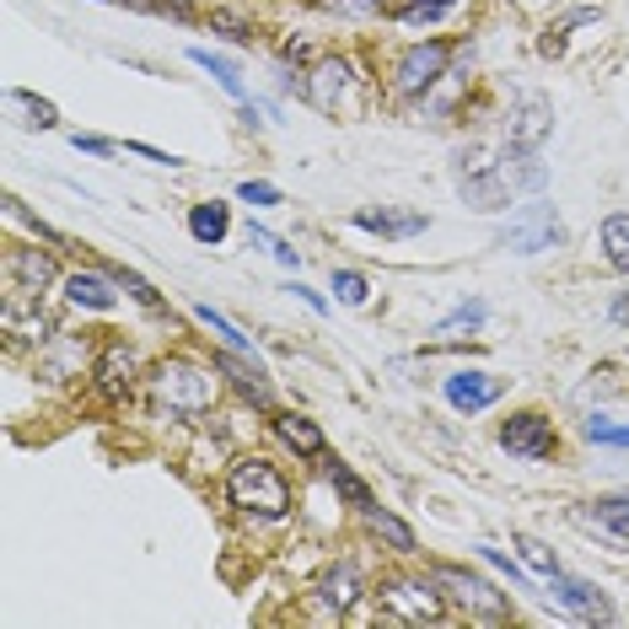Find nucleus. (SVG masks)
<instances>
[{"instance_id": "f257e3e1", "label": "nucleus", "mask_w": 629, "mask_h": 629, "mask_svg": "<svg viewBox=\"0 0 629 629\" xmlns=\"http://www.w3.org/2000/svg\"><path fill=\"white\" fill-rule=\"evenodd\" d=\"M151 398L172 419H200L215 404V377L205 366H194V361H162L151 372Z\"/></svg>"}, {"instance_id": "f03ea898", "label": "nucleus", "mask_w": 629, "mask_h": 629, "mask_svg": "<svg viewBox=\"0 0 629 629\" xmlns=\"http://www.w3.org/2000/svg\"><path fill=\"white\" fill-rule=\"evenodd\" d=\"M226 495H232V505L258 511V516H286V505H291L286 479H280V473H275L264 458L237 462V468H232V479H226Z\"/></svg>"}, {"instance_id": "7ed1b4c3", "label": "nucleus", "mask_w": 629, "mask_h": 629, "mask_svg": "<svg viewBox=\"0 0 629 629\" xmlns=\"http://www.w3.org/2000/svg\"><path fill=\"white\" fill-rule=\"evenodd\" d=\"M436 587H447V597L468 608V619H479V625H505V597L484 576H473V571H462V565H436Z\"/></svg>"}, {"instance_id": "20e7f679", "label": "nucleus", "mask_w": 629, "mask_h": 629, "mask_svg": "<svg viewBox=\"0 0 629 629\" xmlns=\"http://www.w3.org/2000/svg\"><path fill=\"white\" fill-rule=\"evenodd\" d=\"M505 253H544V248H559L565 243V226H559V215L554 205H522L511 221L501 226V237H495Z\"/></svg>"}, {"instance_id": "39448f33", "label": "nucleus", "mask_w": 629, "mask_h": 629, "mask_svg": "<svg viewBox=\"0 0 629 629\" xmlns=\"http://www.w3.org/2000/svg\"><path fill=\"white\" fill-rule=\"evenodd\" d=\"M382 619H393V625H436L441 619V591L419 587V582H387L382 587Z\"/></svg>"}, {"instance_id": "423d86ee", "label": "nucleus", "mask_w": 629, "mask_h": 629, "mask_svg": "<svg viewBox=\"0 0 629 629\" xmlns=\"http://www.w3.org/2000/svg\"><path fill=\"white\" fill-rule=\"evenodd\" d=\"M458 189H462V200H468V205H473V210H490V215H495V210H505V205H511V194H516V189L505 183L501 162H479V157H473V162L462 157Z\"/></svg>"}, {"instance_id": "0eeeda50", "label": "nucleus", "mask_w": 629, "mask_h": 629, "mask_svg": "<svg viewBox=\"0 0 629 629\" xmlns=\"http://www.w3.org/2000/svg\"><path fill=\"white\" fill-rule=\"evenodd\" d=\"M447 60H452V43H415L398 60V92L404 97H425L430 86L447 76Z\"/></svg>"}, {"instance_id": "6e6552de", "label": "nucleus", "mask_w": 629, "mask_h": 629, "mask_svg": "<svg viewBox=\"0 0 629 629\" xmlns=\"http://www.w3.org/2000/svg\"><path fill=\"white\" fill-rule=\"evenodd\" d=\"M501 447L511 452V458H527V462H544L554 458V425H548L544 415H511L501 425Z\"/></svg>"}, {"instance_id": "1a4fd4ad", "label": "nucleus", "mask_w": 629, "mask_h": 629, "mask_svg": "<svg viewBox=\"0 0 629 629\" xmlns=\"http://www.w3.org/2000/svg\"><path fill=\"white\" fill-rule=\"evenodd\" d=\"M548 582H554V597H559V603H565L576 619H587V625H614V603L591 587V582H582V576H565V571H554Z\"/></svg>"}, {"instance_id": "9d476101", "label": "nucleus", "mask_w": 629, "mask_h": 629, "mask_svg": "<svg viewBox=\"0 0 629 629\" xmlns=\"http://www.w3.org/2000/svg\"><path fill=\"white\" fill-rule=\"evenodd\" d=\"M49 280H54V258H49V253H39V248H11L6 253V286H11V301L39 296Z\"/></svg>"}, {"instance_id": "9b49d317", "label": "nucleus", "mask_w": 629, "mask_h": 629, "mask_svg": "<svg viewBox=\"0 0 629 629\" xmlns=\"http://www.w3.org/2000/svg\"><path fill=\"white\" fill-rule=\"evenodd\" d=\"M501 398V377H490V372H452L447 377V404L458 409V415H479V409H490Z\"/></svg>"}, {"instance_id": "f8f14e48", "label": "nucleus", "mask_w": 629, "mask_h": 629, "mask_svg": "<svg viewBox=\"0 0 629 629\" xmlns=\"http://www.w3.org/2000/svg\"><path fill=\"white\" fill-rule=\"evenodd\" d=\"M554 129V108H548L539 92H527L516 108H511V146H544V135Z\"/></svg>"}, {"instance_id": "ddd939ff", "label": "nucleus", "mask_w": 629, "mask_h": 629, "mask_svg": "<svg viewBox=\"0 0 629 629\" xmlns=\"http://www.w3.org/2000/svg\"><path fill=\"white\" fill-rule=\"evenodd\" d=\"M355 226L372 237H419L430 221L419 210H355Z\"/></svg>"}, {"instance_id": "4468645a", "label": "nucleus", "mask_w": 629, "mask_h": 629, "mask_svg": "<svg viewBox=\"0 0 629 629\" xmlns=\"http://www.w3.org/2000/svg\"><path fill=\"white\" fill-rule=\"evenodd\" d=\"M119 280H103L97 269H76L71 280H65V291H71V301L76 307H92V312H108L114 301H119V291H114Z\"/></svg>"}, {"instance_id": "2eb2a0df", "label": "nucleus", "mask_w": 629, "mask_h": 629, "mask_svg": "<svg viewBox=\"0 0 629 629\" xmlns=\"http://www.w3.org/2000/svg\"><path fill=\"white\" fill-rule=\"evenodd\" d=\"M97 382L108 387V393H129V382H135V350L129 344H103V355H97Z\"/></svg>"}, {"instance_id": "dca6fc26", "label": "nucleus", "mask_w": 629, "mask_h": 629, "mask_svg": "<svg viewBox=\"0 0 629 629\" xmlns=\"http://www.w3.org/2000/svg\"><path fill=\"white\" fill-rule=\"evenodd\" d=\"M501 172H505V183H511V189H544V178H548V168L539 162V151H533V146H511V151H505V162H501Z\"/></svg>"}, {"instance_id": "f3484780", "label": "nucleus", "mask_w": 629, "mask_h": 629, "mask_svg": "<svg viewBox=\"0 0 629 629\" xmlns=\"http://www.w3.org/2000/svg\"><path fill=\"white\" fill-rule=\"evenodd\" d=\"M323 603H329V608H339V614H344V608H355V597H361V565H355V559H344V565H334V571H329V576H323Z\"/></svg>"}, {"instance_id": "a211bd4d", "label": "nucleus", "mask_w": 629, "mask_h": 629, "mask_svg": "<svg viewBox=\"0 0 629 629\" xmlns=\"http://www.w3.org/2000/svg\"><path fill=\"white\" fill-rule=\"evenodd\" d=\"M344 76H350V65H344V60H323V65L312 71V82H307V97H312L323 114H334L339 92H344Z\"/></svg>"}, {"instance_id": "6ab92c4d", "label": "nucleus", "mask_w": 629, "mask_h": 629, "mask_svg": "<svg viewBox=\"0 0 629 629\" xmlns=\"http://www.w3.org/2000/svg\"><path fill=\"white\" fill-rule=\"evenodd\" d=\"M275 430H280V441H286V447H296L301 458H323V430H318L312 419L280 415V419H275Z\"/></svg>"}, {"instance_id": "aec40b11", "label": "nucleus", "mask_w": 629, "mask_h": 629, "mask_svg": "<svg viewBox=\"0 0 629 629\" xmlns=\"http://www.w3.org/2000/svg\"><path fill=\"white\" fill-rule=\"evenodd\" d=\"M6 108H11V114H22L17 125H28V129H54V125H60L54 103H43V97H33V92H6Z\"/></svg>"}, {"instance_id": "412c9836", "label": "nucleus", "mask_w": 629, "mask_h": 629, "mask_svg": "<svg viewBox=\"0 0 629 629\" xmlns=\"http://www.w3.org/2000/svg\"><path fill=\"white\" fill-rule=\"evenodd\" d=\"M221 372L237 382L253 404H264V398H269V382H264V366H258V361H237V350H232V355H221Z\"/></svg>"}, {"instance_id": "4be33fe9", "label": "nucleus", "mask_w": 629, "mask_h": 629, "mask_svg": "<svg viewBox=\"0 0 629 629\" xmlns=\"http://www.w3.org/2000/svg\"><path fill=\"white\" fill-rule=\"evenodd\" d=\"M452 6H458V0H387V11H393L398 22H409V28H425V22L452 17Z\"/></svg>"}, {"instance_id": "5701e85b", "label": "nucleus", "mask_w": 629, "mask_h": 629, "mask_svg": "<svg viewBox=\"0 0 629 629\" xmlns=\"http://www.w3.org/2000/svg\"><path fill=\"white\" fill-rule=\"evenodd\" d=\"M226 226H232V215H226V205H215V200H210V205L189 210V232H194L200 243H210V248L226 237Z\"/></svg>"}, {"instance_id": "b1692460", "label": "nucleus", "mask_w": 629, "mask_h": 629, "mask_svg": "<svg viewBox=\"0 0 629 629\" xmlns=\"http://www.w3.org/2000/svg\"><path fill=\"white\" fill-rule=\"evenodd\" d=\"M603 258L614 269H629V215H608L603 221Z\"/></svg>"}, {"instance_id": "393cba45", "label": "nucleus", "mask_w": 629, "mask_h": 629, "mask_svg": "<svg viewBox=\"0 0 629 629\" xmlns=\"http://www.w3.org/2000/svg\"><path fill=\"white\" fill-rule=\"evenodd\" d=\"M189 60H194L200 71H210V76L226 86L232 97H243V76H237V65H232V60H221V54H210V49H189Z\"/></svg>"}, {"instance_id": "a878e982", "label": "nucleus", "mask_w": 629, "mask_h": 629, "mask_svg": "<svg viewBox=\"0 0 629 629\" xmlns=\"http://www.w3.org/2000/svg\"><path fill=\"white\" fill-rule=\"evenodd\" d=\"M591 511H597V522L608 527V533H619L629 544V490L625 495H603V501H591Z\"/></svg>"}, {"instance_id": "bb28decb", "label": "nucleus", "mask_w": 629, "mask_h": 629, "mask_svg": "<svg viewBox=\"0 0 629 629\" xmlns=\"http://www.w3.org/2000/svg\"><path fill=\"white\" fill-rule=\"evenodd\" d=\"M210 28H221L226 39H248V33H253V17L243 11V6H215V11H210Z\"/></svg>"}, {"instance_id": "cd10ccee", "label": "nucleus", "mask_w": 629, "mask_h": 629, "mask_svg": "<svg viewBox=\"0 0 629 629\" xmlns=\"http://www.w3.org/2000/svg\"><path fill=\"white\" fill-rule=\"evenodd\" d=\"M329 479H334V490H339V495H344L350 505H361V511H372V505H377V501H372V490H366V484H361L350 468H339V462H334V468H329Z\"/></svg>"}, {"instance_id": "c85d7f7f", "label": "nucleus", "mask_w": 629, "mask_h": 629, "mask_svg": "<svg viewBox=\"0 0 629 629\" xmlns=\"http://www.w3.org/2000/svg\"><path fill=\"white\" fill-rule=\"evenodd\" d=\"M366 516H372V527H377V533H382V539H387L393 548H404V554L415 548V533H409V527H404L398 516H387V511H377V505H372Z\"/></svg>"}, {"instance_id": "c756f323", "label": "nucleus", "mask_w": 629, "mask_h": 629, "mask_svg": "<svg viewBox=\"0 0 629 629\" xmlns=\"http://www.w3.org/2000/svg\"><path fill=\"white\" fill-rule=\"evenodd\" d=\"M479 323H484V301H462V307L452 312V318H441V323H436V334H441V339H452L458 329H479Z\"/></svg>"}, {"instance_id": "7c9ffc66", "label": "nucleus", "mask_w": 629, "mask_h": 629, "mask_svg": "<svg viewBox=\"0 0 629 629\" xmlns=\"http://www.w3.org/2000/svg\"><path fill=\"white\" fill-rule=\"evenodd\" d=\"M200 323H205L210 334H221V344H226V350H253V339H248V334H237V329H232V323H226V318H221L215 307H200Z\"/></svg>"}, {"instance_id": "2f4dec72", "label": "nucleus", "mask_w": 629, "mask_h": 629, "mask_svg": "<svg viewBox=\"0 0 629 629\" xmlns=\"http://www.w3.org/2000/svg\"><path fill=\"white\" fill-rule=\"evenodd\" d=\"M114 280H119V286H125V291L135 296L140 307H151V312H162V296L151 291V280H140L135 269H125V264H119V269H114Z\"/></svg>"}, {"instance_id": "473e14b6", "label": "nucleus", "mask_w": 629, "mask_h": 629, "mask_svg": "<svg viewBox=\"0 0 629 629\" xmlns=\"http://www.w3.org/2000/svg\"><path fill=\"white\" fill-rule=\"evenodd\" d=\"M334 291H339V301L361 307V301L372 296V286H366V275H355V269H334Z\"/></svg>"}, {"instance_id": "72a5a7b5", "label": "nucleus", "mask_w": 629, "mask_h": 629, "mask_svg": "<svg viewBox=\"0 0 629 629\" xmlns=\"http://www.w3.org/2000/svg\"><path fill=\"white\" fill-rule=\"evenodd\" d=\"M516 548H522V559H527L533 571H544V576H554V571H559V559H554V548H548V544H539V539H527V533H522V539H516Z\"/></svg>"}, {"instance_id": "f704fd0d", "label": "nucleus", "mask_w": 629, "mask_h": 629, "mask_svg": "<svg viewBox=\"0 0 629 629\" xmlns=\"http://www.w3.org/2000/svg\"><path fill=\"white\" fill-rule=\"evenodd\" d=\"M323 11H334V17H377V11H387V0H318Z\"/></svg>"}, {"instance_id": "c9c22d12", "label": "nucleus", "mask_w": 629, "mask_h": 629, "mask_svg": "<svg viewBox=\"0 0 629 629\" xmlns=\"http://www.w3.org/2000/svg\"><path fill=\"white\" fill-rule=\"evenodd\" d=\"M587 436L591 441H603V447H629V425H608L603 415L587 419Z\"/></svg>"}, {"instance_id": "e433bc0d", "label": "nucleus", "mask_w": 629, "mask_h": 629, "mask_svg": "<svg viewBox=\"0 0 629 629\" xmlns=\"http://www.w3.org/2000/svg\"><path fill=\"white\" fill-rule=\"evenodd\" d=\"M237 194H243L248 205H280V189H275V183H264V178H248Z\"/></svg>"}, {"instance_id": "4c0bfd02", "label": "nucleus", "mask_w": 629, "mask_h": 629, "mask_svg": "<svg viewBox=\"0 0 629 629\" xmlns=\"http://www.w3.org/2000/svg\"><path fill=\"white\" fill-rule=\"evenodd\" d=\"M248 237H253V243H258V248H269V253H275V258H280V264H296V248H286V243H280V237H269V232H264V226H248Z\"/></svg>"}, {"instance_id": "58836bf2", "label": "nucleus", "mask_w": 629, "mask_h": 629, "mask_svg": "<svg viewBox=\"0 0 629 629\" xmlns=\"http://www.w3.org/2000/svg\"><path fill=\"white\" fill-rule=\"evenodd\" d=\"M479 554H484V559H490V565H495V571H501V576H511V582H516V587H527V576H522V571H516V565H511V559H505L501 548L479 544Z\"/></svg>"}, {"instance_id": "ea45409f", "label": "nucleus", "mask_w": 629, "mask_h": 629, "mask_svg": "<svg viewBox=\"0 0 629 629\" xmlns=\"http://www.w3.org/2000/svg\"><path fill=\"white\" fill-rule=\"evenodd\" d=\"M71 146L86 151V157H108L114 151V140H103V135H71Z\"/></svg>"}, {"instance_id": "a19ab883", "label": "nucleus", "mask_w": 629, "mask_h": 629, "mask_svg": "<svg viewBox=\"0 0 629 629\" xmlns=\"http://www.w3.org/2000/svg\"><path fill=\"white\" fill-rule=\"evenodd\" d=\"M129 151H140L146 162H162V168H183V157H168V151H157V146H140V140H129Z\"/></svg>"}, {"instance_id": "79ce46f5", "label": "nucleus", "mask_w": 629, "mask_h": 629, "mask_svg": "<svg viewBox=\"0 0 629 629\" xmlns=\"http://www.w3.org/2000/svg\"><path fill=\"white\" fill-rule=\"evenodd\" d=\"M280 54H286V60H307V54H312V43H307V39H286Z\"/></svg>"}, {"instance_id": "37998d69", "label": "nucleus", "mask_w": 629, "mask_h": 629, "mask_svg": "<svg viewBox=\"0 0 629 629\" xmlns=\"http://www.w3.org/2000/svg\"><path fill=\"white\" fill-rule=\"evenodd\" d=\"M296 296H301V301H307V307H312V312H329V301H323V296L318 291H307V286H291Z\"/></svg>"}, {"instance_id": "c03bdc74", "label": "nucleus", "mask_w": 629, "mask_h": 629, "mask_svg": "<svg viewBox=\"0 0 629 629\" xmlns=\"http://www.w3.org/2000/svg\"><path fill=\"white\" fill-rule=\"evenodd\" d=\"M614 323H629V291L614 301Z\"/></svg>"}]
</instances>
